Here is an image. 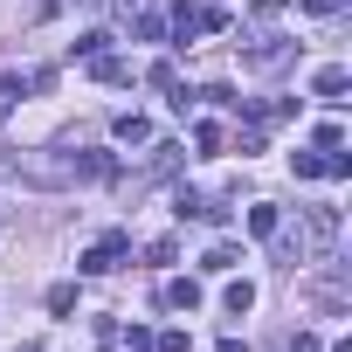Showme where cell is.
I'll use <instances>...</instances> for the list:
<instances>
[{
  "instance_id": "7c38bea8",
  "label": "cell",
  "mask_w": 352,
  "mask_h": 352,
  "mask_svg": "<svg viewBox=\"0 0 352 352\" xmlns=\"http://www.w3.org/2000/svg\"><path fill=\"white\" fill-rule=\"evenodd\" d=\"M69 311H76V283H56L49 290V318H69Z\"/></svg>"
},
{
  "instance_id": "8fae6325",
  "label": "cell",
  "mask_w": 352,
  "mask_h": 352,
  "mask_svg": "<svg viewBox=\"0 0 352 352\" xmlns=\"http://www.w3.org/2000/svg\"><path fill=\"white\" fill-rule=\"evenodd\" d=\"M221 304H228V318H249V311H256V283H228Z\"/></svg>"
},
{
  "instance_id": "ffe728a7",
  "label": "cell",
  "mask_w": 352,
  "mask_h": 352,
  "mask_svg": "<svg viewBox=\"0 0 352 352\" xmlns=\"http://www.w3.org/2000/svg\"><path fill=\"white\" fill-rule=\"evenodd\" d=\"M290 352H324V345H318L311 331H297V338H290Z\"/></svg>"
},
{
  "instance_id": "5b68a950",
  "label": "cell",
  "mask_w": 352,
  "mask_h": 352,
  "mask_svg": "<svg viewBox=\"0 0 352 352\" xmlns=\"http://www.w3.org/2000/svg\"><path fill=\"white\" fill-rule=\"evenodd\" d=\"M345 90H352V69H338V63L311 76V97H324V104H345Z\"/></svg>"
},
{
  "instance_id": "9a60e30c",
  "label": "cell",
  "mask_w": 352,
  "mask_h": 352,
  "mask_svg": "<svg viewBox=\"0 0 352 352\" xmlns=\"http://www.w3.org/2000/svg\"><path fill=\"white\" fill-rule=\"evenodd\" d=\"M145 83H152V90H173L180 76H173V63H152V69H145Z\"/></svg>"
},
{
  "instance_id": "4fadbf2b",
  "label": "cell",
  "mask_w": 352,
  "mask_h": 352,
  "mask_svg": "<svg viewBox=\"0 0 352 352\" xmlns=\"http://www.w3.org/2000/svg\"><path fill=\"white\" fill-rule=\"evenodd\" d=\"M152 352H187V331H180V324H166V331H152Z\"/></svg>"
},
{
  "instance_id": "ac0fdd59",
  "label": "cell",
  "mask_w": 352,
  "mask_h": 352,
  "mask_svg": "<svg viewBox=\"0 0 352 352\" xmlns=\"http://www.w3.org/2000/svg\"><path fill=\"white\" fill-rule=\"evenodd\" d=\"M235 152L249 159V152H263V124H249V131H235Z\"/></svg>"
},
{
  "instance_id": "5bb4252c",
  "label": "cell",
  "mask_w": 352,
  "mask_h": 352,
  "mask_svg": "<svg viewBox=\"0 0 352 352\" xmlns=\"http://www.w3.org/2000/svg\"><path fill=\"white\" fill-rule=\"evenodd\" d=\"M166 263H180V242H152L145 249V270H166Z\"/></svg>"
},
{
  "instance_id": "6da1fadb",
  "label": "cell",
  "mask_w": 352,
  "mask_h": 352,
  "mask_svg": "<svg viewBox=\"0 0 352 352\" xmlns=\"http://www.w3.org/2000/svg\"><path fill=\"white\" fill-rule=\"evenodd\" d=\"M124 256H131V235H124V228H111L104 242H90V249L76 256V270H83V276H111Z\"/></svg>"
},
{
  "instance_id": "9c48e42d",
  "label": "cell",
  "mask_w": 352,
  "mask_h": 352,
  "mask_svg": "<svg viewBox=\"0 0 352 352\" xmlns=\"http://www.w3.org/2000/svg\"><path fill=\"white\" fill-rule=\"evenodd\" d=\"M249 235H263V242H270V235H283V214H276L270 201H256V208H249Z\"/></svg>"
},
{
  "instance_id": "2e32d148",
  "label": "cell",
  "mask_w": 352,
  "mask_h": 352,
  "mask_svg": "<svg viewBox=\"0 0 352 352\" xmlns=\"http://www.w3.org/2000/svg\"><path fill=\"white\" fill-rule=\"evenodd\" d=\"M104 42H111V35H104V28H90V35H76V56H104Z\"/></svg>"
},
{
  "instance_id": "7a4b0ae2",
  "label": "cell",
  "mask_w": 352,
  "mask_h": 352,
  "mask_svg": "<svg viewBox=\"0 0 352 352\" xmlns=\"http://www.w3.org/2000/svg\"><path fill=\"white\" fill-rule=\"evenodd\" d=\"M290 56H297V42H290V35H263V42H249V49H242V69L270 76V69H283Z\"/></svg>"
},
{
  "instance_id": "3957f363",
  "label": "cell",
  "mask_w": 352,
  "mask_h": 352,
  "mask_svg": "<svg viewBox=\"0 0 352 352\" xmlns=\"http://www.w3.org/2000/svg\"><path fill=\"white\" fill-rule=\"evenodd\" d=\"M338 242V208H311L304 214V242H297V256H324Z\"/></svg>"
},
{
  "instance_id": "d6986e66",
  "label": "cell",
  "mask_w": 352,
  "mask_h": 352,
  "mask_svg": "<svg viewBox=\"0 0 352 352\" xmlns=\"http://www.w3.org/2000/svg\"><path fill=\"white\" fill-rule=\"evenodd\" d=\"M283 8H290V0H256V21H276Z\"/></svg>"
},
{
  "instance_id": "30bf717a",
  "label": "cell",
  "mask_w": 352,
  "mask_h": 352,
  "mask_svg": "<svg viewBox=\"0 0 352 352\" xmlns=\"http://www.w3.org/2000/svg\"><path fill=\"white\" fill-rule=\"evenodd\" d=\"M235 263H242V249H235V242H214V249L201 256V270H208V276H221V270H235Z\"/></svg>"
},
{
  "instance_id": "44dd1931",
  "label": "cell",
  "mask_w": 352,
  "mask_h": 352,
  "mask_svg": "<svg viewBox=\"0 0 352 352\" xmlns=\"http://www.w3.org/2000/svg\"><path fill=\"white\" fill-rule=\"evenodd\" d=\"M304 8H311V14H338V0H304Z\"/></svg>"
},
{
  "instance_id": "e0dca14e",
  "label": "cell",
  "mask_w": 352,
  "mask_h": 352,
  "mask_svg": "<svg viewBox=\"0 0 352 352\" xmlns=\"http://www.w3.org/2000/svg\"><path fill=\"white\" fill-rule=\"evenodd\" d=\"M194 145L201 152H221V124H194Z\"/></svg>"
},
{
  "instance_id": "7402d4cb",
  "label": "cell",
  "mask_w": 352,
  "mask_h": 352,
  "mask_svg": "<svg viewBox=\"0 0 352 352\" xmlns=\"http://www.w3.org/2000/svg\"><path fill=\"white\" fill-rule=\"evenodd\" d=\"M331 352H352V345H345V338H338V345H331Z\"/></svg>"
},
{
  "instance_id": "ba28073f",
  "label": "cell",
  "mask_w": 352,
  "mask_h": 352,
  "mask_svg": "<svg viewBox=\"0 0 352 352\" xmlns=\"http://www.w3.org/2000/svg\"><path fill=\"white\" fill-rule=\"evenodd\" d=\"M111 131H118V145H152V118H138V111H124Z\"/></svg>"
},
{
  "instance_id": "52a82bcc",
  "label": "cell",
  "mask_w": 352,
  "mask_h": 352,
  "mask_svg": "<svg viewBox=\"0 0 352 352\" xmlns=\"http://www.w3.org/2000/svg\"><path fill=\"white\" fill-rule=\"evenodd\" d=\"M90 76H97V83H131V63L104 49V56H90Z\"/></svg>"
},
{
  "instance_id": "8992f818",
  "label": "cell",
  "mask_w": 352,
  "mask_h": 352,
  "mask_svg": "<svg viewBox=\"0 0 352 352\" xmlns=\"http://www.w3.org/2000/svg\"><path fill=\"white\" fill-rule=\"evenodd\" d=\"M159 304H166V311H201V283H194V276H173V283L159 290Z\"/></svg>"
},
{
  "instance_id": "277c9868",
  "label": "cell",
  "mask_w": 352,
  "mask_h": 352,
  "mask_svg": "<svg viewBox=\"0 0 352 352\" xmlns=\"http://www.w3.org/2000/svg\"><path fill=\"white\" fill-rule=\"evenodd\" d=\"M173 208H180V221H208V228H221V221H228V208H221V201L187 194V187H180V201H173Z\"/></svg>"
}]
</instances>
